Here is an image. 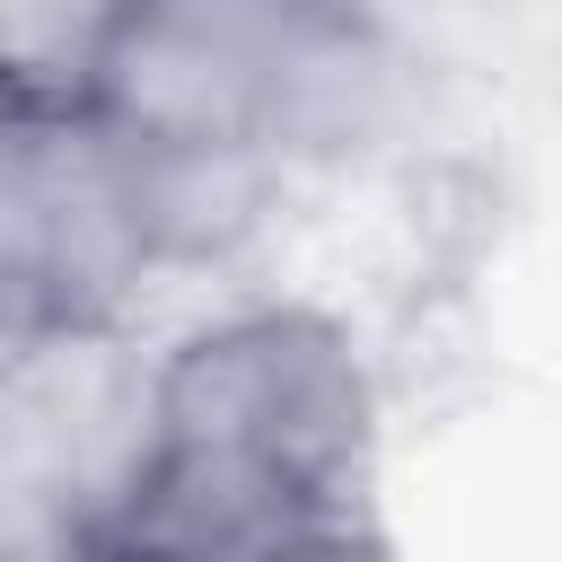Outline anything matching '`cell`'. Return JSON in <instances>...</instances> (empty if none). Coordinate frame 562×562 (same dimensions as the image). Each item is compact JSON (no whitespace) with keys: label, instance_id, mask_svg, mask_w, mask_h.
<instances>
[{"label":"cell","instance_id":"cell-1","mask_svg":"<svg viewBox=\"0 0 562 562\" xmlns=\"http://www.w3.org/2000/svg\"><path fill=\"white\" fill-rule=\"evenodd\" d=\"M386 360L316 290H220L140 334V474L123 527L176 562H246L263 536L378 501Z\"/></svg>","mask_w":562,"mask_h":562},{"label":"cell","instance_id":"cell-2","mask_svg":"<svg viewBox=\"0 0 562 562\" xmlns=\"http://www.w3.org/2000/svg\"><path fill=\"white\" fill-rule=\"evenodd\" d=\"M140 474V325H97L0 386V562L123 527Z\"/></svg>","mask_w":562,"mask_h":562},{"label":"cell","instance_id":"cell-3","mask_svg":"<svg viewBox=\"0 0 562 562\" xmlns=\"http://www.w3.org/2000/svg\"><path fill=\"white\" fill-rule=\"evenodd\" d=\"M246 562H404V544L378 501H342V509H316V518L263 536Z\"/></svg>","mask_w":562,"mask_h":562},{"label":"cell","instance_id":"cell-4","mask_svg":"<svg viewBox=\"0 0 562 562\" xmlns=\"http://www.w3.org/2000/svg\"><path fill=\"white\" fill-rule=\"evenodd\" d=\"M44 562H176V553L149 544V536H132V527H105V536H79L70 553H44Z\"/></svg>","mask_w":562,"mask_h":562}]
</instances>
